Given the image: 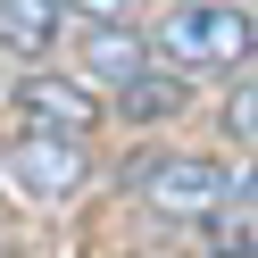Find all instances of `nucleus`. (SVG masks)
<instances>
[{
	"label": "nucleus",
	"instance_id": "nucleus-4",
	"mask_svg": "<svg viewBox=\"0 0 258 258\" xmlns=\"http://www.w3.org/2000/svg\"><path fill=\"white\" fill-rule=\"evenodd\" d=\"M9 100H17V117H25V125H42V134H92V125H100L92 84H75V75L42 67V58L17 75V84H9Z\"/></svg>",
	"mask_w": 258,
	"mask_h": 258
},
{
	"label": "nucleus",
	"instance_id": "nucleus-3",
	"mask_svg": "<svg viewBox=\"0 0 258 258\" xmlns=\"http://www.w3.org/2000/svg\"><path fill=\"white\" fill-rule=\"evenodd\" d=\"M0 175L25 191L34 208H58V200H75L84 191V175H92V158H84V134H42V125H25L9 150H0Z\"/></svg>",
	"mask_w": 258,
	"mask_h": 258
},
{
	"label": "nucleus",
	"instance_id": "nucleus-2",
	"mask_svg": "<svg viewBox=\"0 0 258 258\" xmlns=\"http://www.w3.org/2000/svg\"><path fill=\"white\" fill-rule=\"evenodd\" d=\"M142 42H150L158 67H183V75H200V67H250V9H200V0H175Z\"/></svg>",
	"mask_w": 258,
	"mask_h": 258
},
{
	"label": "nucleus",
	"instance_id": "nucleus-6",
	"mask_svg": "<svg viewBox=\"0 0 258 258\" xmlns=\"http://www.w3.org/2000/svg\"><path fill=\"white\" fill-rule=\"evenodd\" d=\"M67 42V0H0V50L9 58H50Z\"/></svg>",
	"mask_w": 258,
	"mask_h": 258
},
{
	"label": "nucleus",
	"instance_id": "nucleus-9",
	"mask_svg": "<svg viewBox=\"0 0 258 258\" xmlns=\"http://www.w3.org/2000/svg\"><path fill=\"white\" fill-rule=\"evenodd\" d=\"M250 125H258V100H250V67H241V84L225 92V134H233L241 150H250Z\"/></svg>",
	"mask_w": 258,
	"mask_h": 258
},
{
	"label": "nucleus",
	"instance_id": "nucleus-5",
	"mask_svg": "<svg viewBox=\"0 0 258 258\" xmlns=\"http://www.w3.org/2000/svg\"><path fill=\"white\" fill-rule=\"evenodd\" d=\"M150 67V42H142V25H125V17H92L84 25V75L92 84H134V75Z\"/></svg>",
	"mask_w": 258,
	"mask_h": 258
},
{
	"label": "nucleus",
	"instance_id": "nucleus-8",
	"mask_svg": "<svg viewBox=\"0 0 258 258\" xmlns=\"http://www.w3.org/2000/svg\"><path fill=\"white\" fill-rule=\"evenodd\" d=\"M200 225H217V233H208V258H250V200H241V208L217 200Z\"/></svg>",
	"mask_w": 258,
	"mask_h": 258
},
{
	"label": "nucleus",
	"instance_id": "nucleus-10",
	"mask_svg": "<svg viewBox=\"0 0 258 258\" xmlns=\"http://www.w3.org/2000/svg\"><path fill=\"white\" fill-rule=\"evenodd\" d=\"M134 0H67V17H125Z\"/></svg>",
	"mask_w": 258,
	"mask_h": 258
},
{
	"label": "nucleus",
	"instance_id": "nucleus-7",
	"mask_svg": "<svg viewBox=\"0 0 258 258\" xmlns=\"http://www.w3.org/2000/svg\"><path fill=\"white\" fill-rule=\"evenodd\" d=\"M117 108H125L134 125H167V117H183V108H191V75H183V67H158V58H150L134 84H117Z\"/></svg>",
	"mask_w": 258,
	"mask_h": 258
},
{
	"label": "nucleus",
	"instance_id": "nucleus-1",
	"mask_svg": "<svg viewBox=\"0 0 258 258\" xmlns=\"http://www.w3.org/2000/svg\"><path fill=\"white\" fill-rule=\"evenodd\" d=\"M134 191H142V208H158V217L200 225L217 200H250V167L233 175L208 150H142L134 158Z\"/></svg>",
	"mask_w": 258,
	"mask_h": 258
}]
</instances>
